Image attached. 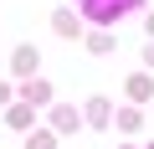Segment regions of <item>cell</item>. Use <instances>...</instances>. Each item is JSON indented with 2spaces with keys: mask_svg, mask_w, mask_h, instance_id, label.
I'll return each mask as SVG.
<instances>
[{
  "mask_svg": "<svg viewBox=\"0 0 154 149\" xmlns=\"http://www.w3.org/2000/svg\"><path fill=\"white\" fill-rule=\"evenodd\" d=\"M139 0H82V11H88V21H98V26H108V21H118L123 11H134Z\"/></svg>",
  "mask_w": 154,
  "mask_h": 149,
  "instance_id": "1",
  "label": "cell"
},
{
  "mask_svg": "<svg viewBox=\"0 0 154 149\" xmlns=\"http://www.w3.org/2000/svg\"><path fill=\"white\" fill-rule=\"evenodd\" d=\"M21 98H26V103H46V98H51V82H46V77H26V82H21Z\"/></svg>",
  "mask_w": 154,
  "mask_h": 149,
  "instance_id": "2",
  "label": "cell"
},
{
  "mask_svg": "<svg viewBox=\"0 0 154 149\" xmlns=\"http://www.w3.org/2000/svg\"><path fill=\"white\" fill-rule=\"evenodd\" d=\"M128 98H134V103H149V98H154V82L144 77V72H139V77H128Z\"/></svg>",
  "mask_w": 154,
  "mask_h": 149,
  "instance_id": "3",
  "label": "cell"
},
{
  "mask_svg": "<svg viewBox=\"0 0 154 149\" xmlns=\"http://www.w3.org/2000/svg\"><path fill=\"white\" fill-rule=\"evenodd\" d=\"M16 72H26V77L36 72V46H16Z\"/></svg>",
  "mask_w": 154,
  "mask_h": 149,
  "instance_id": "4",
  "label": "cell"
},
{
  "mask_svg": "<svg viewBox=\"0 0 154 149\" xmlns=\"http://www.w3.org/2000/svg\"><path fill=\"white\" fill-rule=\"evenodd\" d=\"M57 31H62V36H77V16H72V11H57Z\"/></svg>",
  "mask_w": 154,
  "mask_h": 149,
  "instance_id": "5",
  "label": "cell"
},
{
  "mask_svg": "<svg viewBox=\"0 0 154 149\" xmlns=\"http://www.w3.org/2000/svg\"><path fill=\"white\" fill-rule=\"evenodd\" d=\"M51 118H57V129H62V134H67V129H77V108H57Z\"/></svg>",
  "mask_w": 154,
  "mask_h": 149,
  "instance_id": "6",
  "label": "cell"
},
{
  "mask_svg": "<svg viewBox=\"0 0 154 149\" xmlns=\"http://www.w3.org/2000/svg\"><path fill=\"white\" fill-rule=\"evenodd\" d=\"M88 118H93V123H108V103L93 98V103H88Z\"/></svg>",
  "mask_w": 154,
  "mask_h": 149,
  "instance_id": "7",
  "label": "cell"
},
{
  "mask_svg": "<svg viewBox=\"0 0 154 149\" xmlns=\"http://www.w3.org/2000/svg\"><path fill=\"white\" fill-rule=\"evenodd\" d=\"M26 149H57V139H51V134H31V139H26Z\"/></svg>",
  "mask_w": 154,
  "mask_h": 149,
  "instance_id": "8",
  "label": "cell"
},
{
  "mask_svg": "<svg viewBox=\"0 0 154 149\" xmlns=\"http://www.w3.org/2000/svg\"><path fill=\"white\" fill-rule=\"evenodd\" d=\"M11 123H16V129H26V123H31V108H26V103H21V108H11Z\"/></svg>",
  "mask_w": 154,
  "mask_h": 149,
  "instance_id": "9",
  "label": "cell"
},
{
  "mask_svg": "<svg viewBox=\"0 0 154 149\" xmlns=\"http://www.w3.org/2000/svg\"><path fill=\"white\" fill-rule=\"evenodd\" d=\"M0 103H11V88H5V82H0Z\"/></svg>",
  "mask_w": 154,
  "mask_h": 149,
  "instance_id": "10",
  "label": "cell"
},
{
  "mask_svg": "<svg viewBox=\"0 0 154 149\" xmlns=\"http://www.w3.org/2000/svg\"><path fill=\"white\" fill-rule=\"evenodd\" d=\"M144 62H149V67H154V46H149V51H144Z\"/></svg>",
  "mask_w": 154,
  "mask_h": 149,
  "instance_id": "11",
  "label": "cell"
},
{
  "mask_svg": "<svg viewBox=\"0 0 154 149\" xmlns=\"http://www.w3.org/2000/svg\"><path fill=\"white\" fill-rule=\"evenodd\" d=\"M149 36H154V16H149Z\"/></svg>",
  "mask_w": 154,
  "mask_h": 149,
  "instance_id": "12",
  "label": "cell"
},
{
  "mask_svg": "<svg viewBox=\"0 0 154 149\" xmlns=\"http://www.w3.org/2000/svg\"><path fill=\"white\" fill-rule=\"evenodd\" d=\"M149 149H154V144H149Z\"/></svg>",
  "mask_w": 154,
  "mask_h": 149,
  "instance_id": "13",
  "label": "cell"
}]
</instances>
